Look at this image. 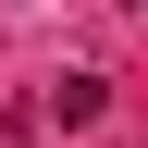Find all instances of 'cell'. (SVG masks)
Listing matches in <instances>:
<instances>
[{"mask_svg":"<svg viewBox=\"0 0 148 148\" xmlns=\"http://www.w3.org/2000/svg\"><path fill=\"white\" fill-rule=\"evenodd\" d=\"M37 111H49L62 136H86V123H99V111H111V74H62V86H49V99H37Z\"/></svg>","mask_w":148,"mask_h":148,"instance_id":"1","label":"cell"}]
</instances>
